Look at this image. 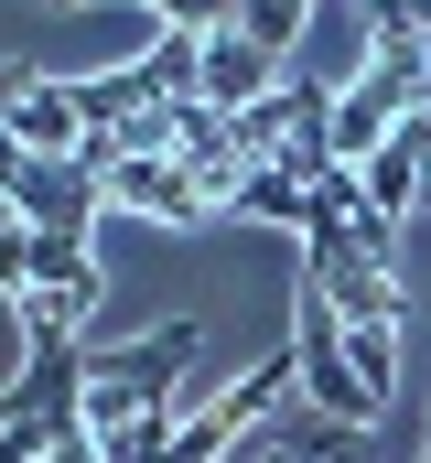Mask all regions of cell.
Masks as SVG:
<instances>
[{
  "instance_id": "obj_13",
  "label": "cell",
  "mask_w": 431,
  "mask_h": 463,
  "mask_svg": "<svg viewBox=\"0 0 431 463\" xmlns=\"http://www.w3.org/2000/svg\"><path fill=\"white\" fill-rule=\"evenodd\" d=\"M22 87H33V65H0V109H11V98H22Z\"/></svg>"
},
{
  "instance_id": "obj_9",
  "label": "cell",
  "mask_w": 431,
  "mask_h": 463,
  "mask_svg": "<svg viewBox=\"0 0 431 463\" xmlns=\"http://www.w3.org/2000/svg\"><path fill=\"white\" fill-rule=\"evenodd\" d=\"M313 11H323V0H237V33H248L259 54H281V65H292V54H302V33H313Z\"/></svg>"
},
{
  "instance_id": "obj_12",
  "label": "cell",
  "mask_w": 431,
  "mask_h": 463,
  "mask_svg": "<svg viewBox=\"0 0 431 463\" xmlns=\"http://www.w3.org/2000/svg\"><path fill=\"white\" fill-rule=\"evenodd\" d=\"M162 22H184V33H216V22H237V0H151Z\"/></svg>"
},
{
  "instance_id": "obj_4",
  "label": "cell",
  "mask_w": 431,
  "mask_h": 463,
  "mask_svg": "<svg viewBox=\"0 0 431 463\" xmlns=\"http://www.w3.org/2000/svg\"><path fill=\"white\" fill-rule=\"evenodd\" d=\"M108 205H129V216H151V227H206V216H226V184H206V173L173 162V151H119V162H108Z\"/></svg>"
},
{
  "instance_id": "obj_11",
  "label": "cell",
  "mask_w": 431,
  "mask_h": 463,
  "mask_svg": "<svg viewBox=\"0 0 431 463\" xmlns=\"http://www.w3.org/2000/svg\"><path fill=\"white\" fill-rule=\"evenodd\" d=\"M22 291H33V227L0 216V302H22Z\"/></svg>"
},
{
  "instance_id": "obj_1",
  "label": "cell",
  "mask_w": 431,
  "mask_h": 463,
  "mask_svg": "<svg viewBox=\"0 0 431 463\" xmlns=\"http://www.w3.org/2000/svg\"><path fill=\"white\" fill-rule=\"evenodd\" d=\"M195 355H206V324H151V335H129V345L87 355V431H129V420H162L173 410V388L195 377Z\"/></svg>"
},
{
  "instance_id": "obj_10",
  "label": "cell",
  "mask_w": 431,
  "mask_h": 463,
  "mask_svg": "<svg viewBox=\"0 0 431 463\" xmlns=\"http://www.w3.org/2000/svg\"><path fill=\"white\" fill-rule=\"evenodd\" d=\"M345 366H356V388L388 410V399H399V324H367V335H345Z\"/></svg>"
},
{
  "instance_id": "obj_14",
  "label": "cell",
  "mask_w": 431,
  "mask_h": 463,
  "mask_svg": "<svg viewBox=\"0 0 431 463\" xmlns=\"http://www.w3.org/2000/svg\"><path fill=\"white\" fill-rule=\"evenodd\" d=\"M43 11H65V0H43Z\"/></svg>"
},
{
  "instance_id": "obj_7",
  "label": "cell",
  "mask_w": 431,
  "mask_h": 463,
  "mask_svg": "<svg viewBox=\"0 0 431 463\" xmlns=\"http://www.w3.org/2000/svg\"><path fill=\"white\" fill-rule=\"evenodd\" d=\"M270 87H281V54H259L237 22H216V33H206V65H195V98L248 109V98H270Z\"/></svg>"
},
{
  "instance_id": "obj_3",
  "label": "cell",
  "mask_w": 431,
  "mask_h": 463,
  "mask_svg": "<svg viewBox=\"0 0 431 463\" xmlns=\"http://www.w3.org/2000/svg\"><path fill=\"white\" fill-rule=\"evenodd\" d=\"M302 280L334 302V324H345V335L399 324V269H378V259H367L345 227H302Z\"/></svg>"
},
{
  "instance_id": "obj_6",
  "label": "cell",
  "mask_w": 431,
  "mask_h": 463,
  "mask_svg": "<svg viewBox=\"0 0 431 463\" xmlns=\"http://www.w3.org/2000/svg\"><path fill=\"white\" fill-rule=\"evenodd\" d=\"M0 140L33 151V162H76L87 151V118H76V76H33L11 109H0Z\"/></svg>"
},
{
  "instance_id": "obj_2",
  "label": "cell",
  "mask_w": 431,
  "mask_h": 463,
  "mask_svg": "<svg viewBox=\"0 0 431 463\" xmlns=\"http://www.w3.org/2000/svg\"><path fill=\"white\" fill-rule=\"evenodd\" d=\"M292 388H302V410L345 420V431H378V420H388V410L356 388V366H345V324H334V302H323L313 280H302V313H292Z\"/></svg>"
},
{
  "instance_id": "obj_8",
  "label": "cell",
  "mask_w": 431,
  "mask_h": 463,
  "mask_svg": "<svg viewBox=\"0 0 431 463\" xmlns=\"http://www.w3.org/2000/svg\"><path fill=\"white\" fill-rule=\"evenodd\" d=\"M226 216H248V227H292V237H302V227H313V184H302L292 162H248Z\"/></svg>"
},
{
  "instance_id": "obj_5",
  "label": "cell",
  "mask_w": 431,
  "mask_h": 463,
  "mask_svg": "<svg viewBox=\"0 0 431 463\" xmlns=\"http://www.w3.org/2000/svg\"><path fill=\"white\" fill-rule=\"evenodd\" d=\"M22 227H43V237H87L98 227V205H108V173H87V162H22V184L0 194Z\"/></svg>"
}]
</instances>
